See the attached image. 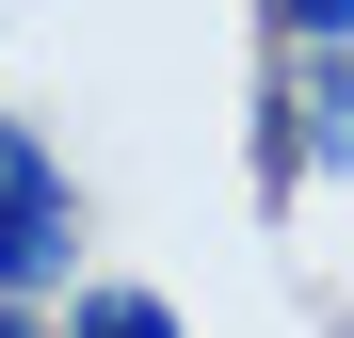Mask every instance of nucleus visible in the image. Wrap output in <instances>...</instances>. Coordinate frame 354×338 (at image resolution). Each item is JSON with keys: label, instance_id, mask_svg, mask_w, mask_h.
<instances>
[{"label": "nucleus", "instance_id": "nucleus-4", "mask_svg": "<svg viewBox=\"0 0 354 338\" xmlns=\"http://www.w3.org/2000/svg\"><path fill=\"white\" fill-rule=\"evenodd\" d=\"M274 32L290 48H354V0H274Z\"/></svg>", "mask_w": 354, "mask_h": 338}, {"label": "nucleus", "instance_id": "nucleus-5", "mask_svg": "<svg viewBox=\"0 0 354 338\" xmlns=\"http://www.w3.org/2000/svg\"><path fill=\"white\" fill-rule=\"evenodd\" d=\"M0 338H48V322H32V306H0Z\"/></svg>", "mask_w": 354, "mask_h": 338}, {"label": "nucleus", "instance_id": "nucleus-3", "mask_svg": "<svg viewBox=\"0 0 354 338\" xmlns=\"http://www.w3.org/2000/svg\"><path fill=\"white\" fill-rule=\"evenodd\" d=\"M48 338H194V322H177L161 290H81V306L48 322Z\"/></svg>", "mask_w": 354, "mask_h": 338}, {"label": "nucleus", "instance_id": "nucleus-1", "mask_svg": "<svg viewBox=\"0 0 354 338\" xmlns=\"http://www.w3.org/2000/svg\"><path fill=\"white\" fill-rule=\"evenodd\" d=\"M65 258H81V178L48 161L32 113H0V306L65 290Z\"/></svg>", "mask_w": 354, "mask_h": 338}, {"label": "nucleus", "instance_id": "nucleus-2", "mask_svg": "<svg viewBox=\"0 0 354 338\" xmlns=\"http://www.w3.org/2000/svg\"><path fill=\"white\" fill-rule=\"evenodd\" d=\"M354 178V48H290V113H274V178Z\"/></svg>", "mask_w": 354, "mask_h": 338}]
</instances>
